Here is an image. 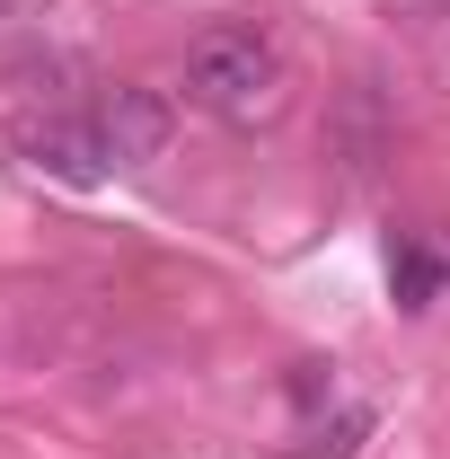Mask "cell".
Segmentation results:
<instances>
[{
	"mask_svg": "<svg viewBox=\"0 0 450 459\" xmlns=\"http://www.w3.org/2000/svg\"><path fill=\"white\" fill-rule=\"evenodd\" d=\"M177 89H186V107L221 115V124H274L291 71H282V45L265 27H203L186 45V80Z\"/></svg>",
	"mask_w": 450,
	"mask_h": 459,
	"instance_id": "6da1fadb",
	"label": "cell"
},
{
	"mask_svg": "<svg viewBox=\"0 0 450 459\" xmlns=\"http://www.w3.org/2000/svg\"><path fill=\"white\" fill-rule=\"evenodd\" d=\"M27 160L54 169L62 186H98V177H107V142H98V124L54 115V124H27Z\"/></svg>",
	"mask_w": 450,
	"mask_h": 459,
	"instance_id": "3957f363",
	"label": "cell"
},
{
	"mask_svg": "<svg viewBox=\"0 0 450 459\" xmlns=\"http://www.w3.org/2000/svg\"><path fill=\"white\" fill-rule=\"evenodd\" d=\"M98 142H107V169H151L160 151H169V98L160 89H142V80H115L107 98H98Z\"/></svg>",
	"mask_w": 450,
	"mask_h": 459,
	"instance_id": "7a4b0ae2",
	"label": "cell"
}]
</instances>
